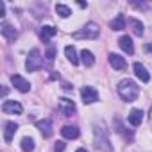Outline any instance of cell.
I'll use <instances>...</instances> for the list:
<instances>
[{
	"label": "cell",
	"mask_w": 152,
	"mask_h": 152,
	"mask_svg": "<svg viewBox=\"0 0 152 152\" xmlns=\"http://www.w3.org/2000/svg\"><path fill=\"white\" fill-rule=\"evenodd\" d=\"M93 145L100 152H113V145H111L107 131H106V127L102 124L100 125L99 124L93 125Z\"/></svg>",
	"instance_id": "6da1fadb"
},
{
	"label": "cell",
	"mask_w": 152,
	"mask_h": 152,
	"mask_svg": "<svg viewBox=\"0 0 152 152\" xmlns=\"http://www.w3.org/2000/svg\"><path fill=\"white\" fill-rule=\"evenodd\" d=\"M116 91H118V95H120L122 100H125V102H134V100L138 99V95H140V86H138L134 81H131V79H124V81L118 83Z\"/></svg>",
	"instance_id": "7a4b0ae2"
},
{
	"label": "cell",
	"mask_w": 152,
	"mask_h": 152,
	"mask_svg": "<svg viewBox=\"0 0 152 152\" xmlns=\"http://www.w3.org/2000/svg\"><path fill=\"white\" fill-rule=\"evenodd\" d=\"M99 34H100V27H99L97 23L90 22V23H86L83 29L75 31V32L72 34V38H73V39H97Z\"/></svg>",
	"instance_id": "3957f363"
},
{
	"label": "cell",
	"mask_w": 152,
	"mask_h": 152,
	"mask_svg": "<svg viewBox=\"0 0 152 152\" xmlns=\"http://www.w3.org/2000/svg\"><path fill=\"white\" fill-rule=\"evenodd\" d=\"M43 66V57H41V52L38 48H32L27 56V61H25V68L27 72H36Z\"/></svg>",
	"instance_id": "277c9868"
},
{
	"label": "cell",
	"mask_w": 152,
	"mask_h": 152,
	"mask_svg": "<svg viewBox=\"0 0 152 152\" xmlns=\"http://www.w3.org/2000/svg\"><path fill=\"white\" fill-rule=\"evenodd\" d=\"M57 109L63 116H72L75 115V111H77V107H75V102L70 100V99H59V104H57Z\"/></svg>",
	"instance_id": "5b68a950"
},
{
	"label": "cell",
	"mask_w": 152,
	"mask_h": 152,
	"mask_svg": "<svg viewBox=\"0 0 152 152\" xmlns=\"http://www.w3.org/2000/svg\"><path fill=\"white\" fill-rule=\"evenodd\" d=\"M2 111L6 115H22L23 113V106L20 102H16V100H4Z\"/></svg>",
	"instance_id": "8992f818"
},
{
	"label": "cell",
	"mask_w": 152,
	"mask_h": 152,
	"mask_svg": "<svg viewBox=\"0 0 152 152\" xmlns=\"http://www.w3.org/2000/svg\"><path fill=\"white\" fill-rule=\"evenodd\" d=\"M11 83H13V86H15L18 91H22V93H27V91H31V83H29L27 79H23L22 75H18V73L11 75Z\"/></svg>",
	"instance_id": "52a82bcc"
},
{
	"label": "cell",
	"mask_w": 152,
	"mask_h": 152,
	"mask_svg": "<svg viewBox=\"0 0 152 152\" xmlns=\"http://www.w3.org/2000/svg\"><path fill=\"white\" fill-rule=\"evenodd\" d=\"M36 127L39 129V132H41L43 138H50L54 134V125H52V120L50 118H43V120L36 122Z\"/></svg>",
	"instance_id": "ba28073f"
},
{
	"label": "cell",
	"mask_w": 152,
	"mask_h": 152,
	"mask_svg": "<svg viewBox=\"0 0 152 152\" xmlns=\"http://www.w3.org/2000/svg\"><path fill=\"white\" fill-rule=\"evenodd\" d=\"M81 97H83V102H84V104H93V102L99 100V93H97V90L91 88V86H84V88L81 90Z\"/></svg>",
	"instance_id": "9c48e42d"
},
{
	"label": "cell",
	"mask_w": 152,
	"mask_h": 152,
	"mask_svg": "<svg viewBox=\"0 0 152 152\" xmlns=\"http://www.w3.org/2000/svg\"><path fill=\"white\" fill-rule=\"evenodd\" d=\"M0 32H2V36H4L7 41H15V39H16V36H18L16 29H15L11 23H7V22H4V23H2V27H0Z\"/></svg>",
	"instance_id": "30bf717a"
},
{
	"label": "cell",
	"mask_w": 152,
	"mask_h": 152,
	"mask_svg": "<svg viewBox=\"0 0 152 152\" xmlns=\"http://www.w3.org/2000/svg\"><path fill=\"white\" fill-rule=\"evenodd\" d=\"M107 57H109V64H111L115 70H124V68L127 66L125 57H122L120 54H109Z\"/></svg>",
	"instance_id": "8fae6325"
},
{
	"label": "cell",
	"mask_w": 152,
	"mask_h": 152,
	"mask_svg": "<svg viewBox=\"0 0 152 152\" xmlns=\"http://www.w3.org/2000/svg\"><path fill=\"white\" fill-rule=\"evenodd\" d=\"M16 131H18V124L7 122V124H6V129H4V141H6V143H11L13 138H15V134H16Z\"/></svg>",
	"instance_id": "7c38bea8"
},
{
	"label": "cell",
	"mask_w": 152,
	"mask_h": 152,
	"mask_svg": "<svg viewBox=\"0 0 152 152\" xmlns=\"http://www.w3.org/2000/svg\"><path fill=\"white\" fill-rule=\"evenodd\" d=\"M61 136L64 140H75V138H79V129L75 125H64L61 129Z\"/></svg>",
	"instance_id": "4fadbf2b"
},
{
	"label": "cell",
	"mask_w": 152,
	"mask_h": 152,
	"mask_svg": "<svg viewBox=\"0 0 152 152\" xmlns=\"http://www.w3.org/2000/svg\"><path fill=\"white\" fill-rule=\"evenodd\" d=\"M129 29L132 31L134 36H143V32H145L143 22H140V20H136V18H129Z\"/></svg>",
	"instance_id": "5bb4252c"
},
{
	"label": "cell",
	"mask_w": 152,
	"mask_h": 152,
	"mask_svg": "<svg viewBox=\"0 0 152 152\" xmlns=\"http://www.w3.org/2000/svg\"><path fill=\"white\" fill-rule=\"evenodd\" d=\"M118 45H120V48L125 52V54H134V43H132V39L129 38V36H122L120 39H118Z\"/></svg>",
	"instance_id": "9a60e30c"
},
{
	"label": "cell",
	"mask_w": 152,
	"mask_h": 152,
	"mask_svg": "<svg viewBox=\"0 0 152 152\" xmlns=\"http://www.w3.org/2000/svg\"><path fill=\"white\" fill-rule=\"evenodd\" d=\"M127 122H129L132 127H138V125L143 122V111H141V109H132V111L129 113Z\"/></svg>",
	"instance_id": "2e32d148"
},
{
	"label": "cell",
	"mask_w": 152,
	"mask_h": 152,
	"mask_svg": "<svg viewBox=\"0 0 152 152\" xmlns=\"http://www.w3.org/2000/svg\"><path fill=\"white\" fill-rule=\"evenodd\" d=\"M134 73H136V77L140 81H143V83H148V79H150V73L147 72V68L141 63H136L134 64Z\"/></svg>",
	"instance_id": "e0dca14e"
},
{
	"label": "cell",
	"mask_w": 152,
	"mask_h": 152,
	"mask_svg": "<svg viewBox=\"0 0 152 152\" xmlns=\"http://www.w3.org/2000/svg\"><path fill=\"white\" fill-rule=\"evenodd\" d=\"M64 56H66V59L75 66V64H79V57H77V50H75V47L73 45H68V47H64Z\"/></svg>",
	"instance_id": "ac0fdd59"
},
{
	"label": "cell",
	"mask_w": 152,
	"mask_h": 152,
	"mask_svg": "<svg viewBox=\"0 0 152 152\" xmlns=\"http://www.w3.org/2000/svg\"><path fill=\"white\" fill-rule=\"evenodd\" d=\"M57 34V29L56 27H52V25H43L41 27V39L43 41H48L50 38H54Z\"/></svg>",
	"instance_id": "d6986e66"
},
{
	"label": "cell",
	"mask_w": 152,
	"mask_h": 152,
	"mask_svg": "<svg viewBox=\"0 0 152 152\" xmlns=\"http://www.w3.org/2000/svg\"><path fill=\"white\" fill-rule=\"evenodd\" d=\"M81 61H83V64H84V66L91 68V66L95 64V56H93L90 50H86V48H84V50L81 52Z\"/></svg>",
	"instance_id": "ffe728a7"
},
{
	"label": "cell",
	"mask_w": 152,
	"mask_h": 152,
	"mask_svg": "<svg viewBox=\"0 0 152 152\" xmlns=\"http://www.w3.org/2000/svg\"><path fill=\"white\" fill-rule=\"evenodd\" d=\"M109 27H111L113 31H122V29H125V16H124V15H116V18L111 20Z\"/></svg>",
	"instance_id": "44dd1931"
},
{
	"label": "cell",
	"mask_w": 152,
	"mask_h": 152,
	"mask_svg": "<svg viewBox=\"0 0 152 152\" xmlns=\"http://www.w3.org/2000/svg\"><path fill=\"white\" fill-rule=\"evenodd\" d=\"M56 13H57L61 18H68V16L72 15V9H70L68 6H64V4H57V6H56Z\"/></svg>",
	"instance_id": "7402d4cb"
},
{
	"label": "cell",
	"mask_w": 152,
	"mask_h": 152,
	"mask_svg": "<svg viewBox=\"0 0 152 152\" xmlns=\"http://www.w3.org/2000/svg\"><path fill=\"white\" fill-rule=\"evenodd\" d=\"M20 147H22L23 152H32L34 150V140L32 138H23L22 143H20Z\"/></svg>",
	"instance_id": "603a6c76"
},
{
	"label": "cell",
	"mask_w": 152,
	"mask_h": 152,
	"mask_svg": "<svg viewBox=\"0 0 152 152\" xmlns=\"http://www.w3.org/2000/svg\"><path fill=\"white\" fill-rule=\"evenodd\" d=\"M45 57H47V61H48V63H52V61H54V57H56V47H52V45H50V47L47 48Z\"/></svg>",
	"instance_id": "cb8c5ba5"
},
{
	"label": "cell",
	"mask_w": 152,
	"mask_h": 152,
	"mask_svg": "<svg viewBox=\"0 0 152 152\" xmlns=\"http://www.w3.org/2000/svg\"><path fill=\"white\" fill-rule=\"evenodd\" d=\"M64 150V141H57L54 147V152H63Z\"/></svg>",
	"instance_id": "d4e9b609"
},
{
	"label": "cell",
	"mask_w": 152,
	"mask_h": 152,
	"mask_svg": "<svg viewBox=\"0 0 152 152\" xmlns=\"http://www.w3.org/2000/svg\"><path fill=\"white\" fill-rule=\"evenodd\" d=\"M143 50H145V52H147V54L152 57V43H147V45L143 47Z\"/></svg>",
	"instance_id": "484cf974"
},
{
	"label": "cell",
	"mask_w": 152,
	"mask_h": 152,
	"mask_svg": "<svg viewBox=\"0 0 152 152\" xmlns=\"http://www.w3.org/2000/svg\"><path fill=\"white\" fill-rule=\"evenodd\" d=\"M0 16H6V4L0 2Z\"/></svg>",
	"instance_id": "4316f807"
},
{
	"label": "cell",
	"mask_w": 152,
	"mask_h": 152,
	"mask_svg": "<svg viewBox=\"0 0 152 152\" xmlns=\"http://www.w3.org/2000/svg\"><path fill=\"white\" fill-rule=\"evenodd\" d=\"M75 152H88V150H86V148H77Z\"/></svg>",
	"instance_id": "83f0119b"
}]
</instances>
